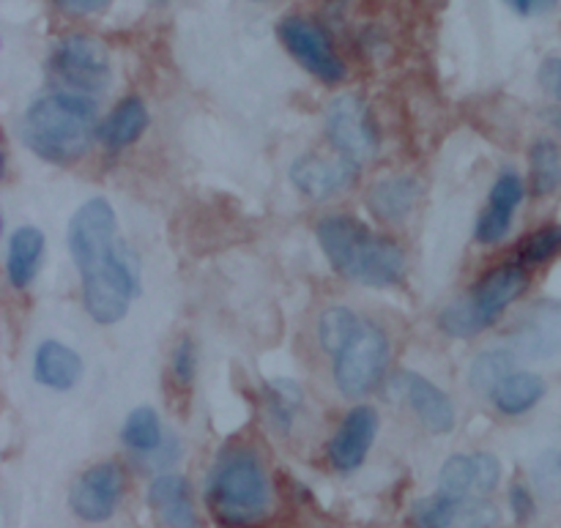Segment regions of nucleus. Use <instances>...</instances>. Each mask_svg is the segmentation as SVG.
Segmentation results:
<instances>
[{
    "label": "nucleus",
    "instance_id": "obj_10",
    "mask_svg": "<svg viewBox=\"0 0 561 528\" xmlns=\"http://www.w3.org/2000/svg\"><path fill=\"white\" fill-rule=\"evenodd\" d=\"M414 528H493L499 524V509L482 496H458L438 493L422 498L411 513Z\"/></svg>",
    "mask_w": 561,
    "mask_h": 528
},
{
    "label": "nucleus",
    "instance_id": "obj_13",
    "mask_svg": "<svg viewBox=\"0 0 561 528\" xmlns=\"http://www.w3.org/2000/svg\"><path fill=\"white\" fill-rule=\"evenodd\" d=\"M378 433V414L370 405H359L351 411L337 427L334 438L329 441V460L337 471H356L365 463L367 452H370L373 441Z\"/></svg>",
    "mask_w": 561,
    "mask_h": 528
},
{
    "label": "nucleus",
    "instance_id": "obj_23",
    "mask_svg": "<svg viewBox=\"0 0 561 528\" xmlns=\"http://www.w3.org/2000/svg\"><path fill=\"white\" fill-rule=\"evenodd\" d=\"M416 195H420V186L414 179H405V175L403 179H383L370 190V211L387 222H394L414 208Z\"/></svg>",
    "mask_w": 561,
    "mask_h": 528
},
{
    "label": "nucleus",
    "instance_id": "obj_26",
    "mask_svg": "<svg viewBox=\"0 0 561 528\" xmlns=\"http://www.w3.org/2000/svg\"><path fill=\"white\" fill-rule=\"evenodd\" d=\"M561 186V151L553 140H540L531 148V190L535 195H553Z\"/></svg>",
    "mask_w": 561,
    "mask_h": 528
},
{
    "label": "nucleus",
    "instance_id": "obj_33",
    "mask_svg": "<svg viewBox=\"0 0 561 528\" xmlns=\"http://www.w3.org/2000/svg\"><path fill=\"white\" fill-rule=\"evenodd\" d=\"M504 3H507L515 14L535 16V14H542V11H551L559 0H504Z\"/></svg>",
    "mask_w": 561,
    "mask_h": 528
},
{
    "label": "nucleus",
    "instance_id": "obj_7",
    "mask_svg": "<svg viewBox=\"0 0 561 528\" xmlns=\"http://www.w3.org/2000/svg\"><path fill=\"white\" fill-rule=\"evenodd\" d=\"M49 77L64 93H102L113 77L107 49L91 36L64 38L49 58Z\"/></svg>",
    "mask_w": 561,
    "mask_h": 528
},
{
    "label": "nucleus",
    "instance_id": "obj_20",
    "mask_svg": "<svg viewBox=\"0 0 561 528\" xmlns=\"http://www.w3.org/2000/svg\"><path fill=\"white\" fill-rule=\"evenodd\" d=\"M44 257V233L38 228L14 230L9 241V257H5V272L9 283L16 290H25L36 279L38 266Z\"/></svg>",
    "mask_w": 561,
    "mask_h": 528
},
{
    "label": "nucleus",
    "instance_id": "obj_34",
    "mask_svg": "<svg viewBox=\"0 0 561 528\" xmlns=\"http://www.w3.org/2000/svg\"><path fill=\"white\" fill-rule=\"evenodd\" d=\"M510 502H513V509H515V518L518 520H526L531 515V496L529 491H526L524 485H515L513 491H510Z\"/></svg>",
    "mask_w": 561,
    "mask_h": 528
},
{
    "label": "nucleus",
    "instance_id": "obj_3",
    "mask_svg": "<svg viewBox=\"0 0 561 528\" xmlns=\"http://www.w3.org/2000/svg\"><path fill=\"white\" fill-rule=\"evenodd\" d=\"M22 142L47 162H77L96 135V107L88 96L49 93L25 110L20 124Z\"/></svg>",
    "mask_w": 561,
    "mask_h": 528
},
{
    "label": "nucleus",
    "instance_id": "obj_19",
    "mask_svg": "<svg viewBox=\"0 0 561 528\" xmlns=\"http://www.w3.org/2000/svg\"><path fill=\"white\" fill-rule=\"evenodd\" d=\"M33 376L42 387L66 389L75 387L82 376V359L77 356V351H71L69 345L58 343V340H44L36 348V359H33Z\"/></svg>",
    "mask_w": 561,
    "mask_h": 528
},
{
    "label": "nucleus",
    "instance_id": "obj_35",
    "mask_svg": "<svg viewBox=\"0 0 561 528\" xmlns=\"http://www.w3.org/2000/svg\"><path fill=\"white\" fill-rule=\"evenodd\" d=\"M151 3H157V5H164V3H168V0H151Z\"/></svg>",
    "mask_w": 561,
    "mask_h": 528
},
{
    "label": "nucleus",
    "instance_id": "obj_32",
    "mask_svg": "<svg viewBox=\"0 0 561 528\" xmlns=\"http://www.w3.org/2000/svg\"><path fill=\"white\" fill-rule=\"evenodd\" d=\"M60 11L66 14H77V16H85V14H96V11L107 9L110 0H53Z\"/></svg>",
    "mask_w": 561,
    "mask_h": 528
},
{
    "label": "nucleus",
    "instance_id": "obj_15",
    "mask_svg": "<svg viewBox=\"0 0 561 528\" xmlns=\"http://www.w3.org/2000/svg\"><path fill=\"white\" fill-rule=\"evenodd\" d=\"M515 351L529 359L561 354V301H542L515 329Z\"/></svg>",
    "mask_w": 561,
    "mask_h": 528
},
{
    "label": "nucleus",
    "instance_id": "obj_16",
    "mask_svg": "<svg viewBox=\"0 0 561 528\" xmlns=\"http://www.w3.org/2000/svg\"><path fill=\"white\" fill-rule=\"evenodd\" d=\"M524 200V181L518 173L507 170L493 184L488 208L477 219V241L482 244H499L513 228V217Z\"/></svg>",
    "mask_w": 561,
    "mask_h": 528
},
{
    "label": "nucleus",
    "instance_id": "obj_17",
    "mask_svg": "<svg viewBox=\"0 0 561 528\" xmlns=\"http://www.w3.org/2000/svg\"><path fill=\"white\" fill-rule=\"evenodd\" d=\"M400 389H403L405 400L420 416L422 425L433 433H449L455 427V405L444 389L431 383L427 378L405 372L400 376Z\"/></svg>",
    "mask_w": 561,
    "mask_h": 528
},
{
    "label": "nucleus",
    "instance_id": "obj_18",
    "mask_svg": "<svg viewBox=\"0 0 561 528\" xmlns=\"http://www.w3.org/2000/svg\"><path fill=\"white\" fill-rule=\"evenodd\" d=\"M148 502H151V507L157 509L168 528H201L184 477H157L151 482V491H148Z\"/></svg>",
    "mask_w": 561,
    "mask_h": 528
},
{
    "label": "nucleus",
    "instance_id": "obj_25",
    "mask_svg": "<svg viewBox=\"0 0 561 528\" xmlns=\"http://www.w3.org/2000/svg\"><path fill=\"white\" fill-rule=\"evenodd\" d=\"M121 438L129 449L140 455H151L162 447V422H159V414L148 405L142 409H135L124 422V431H121Z\"/></svg>",
    "mask_w": 561,
    "mask_h": 528
},
{
    "label": "nucleus",
    "instance_id": "obj_8",
    "mask_svg": "<svg viewBox=\"0 0 561 528\" xmlns=\"http://www.w3.org/2000/svg\"><path fill=\"white\" fill-rule=\"evenodd\" d=\"M327 135L334 151L359 164L378 151V131L370 107L356 93H343L329 102Z\"/></svg>",
    "mask_w": 561,
    "mask_h": 528
},
{
    "label": "nucleus",
    "instance_id": "obj_6",
    "mask_svg": "<svg viewBox=\"0 0 561 528\" xmlns=\"http://www.w3.org/2000/svg\"><path fill=\"white\" fill-rule=\"evenodd\" d=\"M334 383L351 400H359L378 387L389 365V340L376 323L362 321L351 337L332 354Z\"/></svg>",
    "mask_w": 561,
    "mask_h": 528
},
{
    "label": "nucleus",
    "instance_id": "obj_14",
    "mask_svg": "<svg viewBox=\"0 0 561 528\" xmlns=\"http://www.w3.org/2000/svg\"><path fill=\"white\" fill-rule=\"evenodd\" d=\"M499 480H502V466L488 452L455 455L438 474L442 491L458 493V496H482V493L496 491Z\"/></svg>",
    "mask_w": 561,
    "mask_h": 528
},
{
    "label": "nucleus",
    "instance_id": "obj_27",
    "mask_svg": "<svg viewBox=\"0 0 561 528\" xmlns=\"http://www.w3.org/2000/svg\"><path fill=\"white\" fill-rule=\"evenodd\" d=\"M359 323L362 318L354 310H348V307H329L321 315V321H318V343H321L323 354L332 356Z\"/></svg>",
    "mask_w": 561,
    "mask_h": 528
},
{
    "label": "nucleus",
    "instance_id": "obj_11",
    "mask_svg": "<svg viewBox=\"0 0 561 528\" xmlns=\"http://www.w3.org/2000/svg\"><path fill=\"white\" fill-rule=\"evenodd\" d=\"M121 496H124V474H121L118 466L99 463L71 485L69 504L80 520L104 524L115 515Z\"/></svg>",
    "mask_w": 561,
    "mask_h": 528
},
{
    "label": "nucleus",
    "instance_id": "obj_22",
    "mask_svg": "<svg viewBox=\"0 0 561 528\" xmlns=\"http://www.w3.org/2000/svg\"><path fill=\"white\" fill-rule=\"evenodd\" d=\"M546 394V383L535 372H520L513 370L496 389H493L491 400L502 414L507 416H520L526 411L535 409L537 403Z\"/></svg>",
    "mask_w": 561,
    "mask_h": 528
},
{
    "label": "nucleus",
    "instance_id": "obj_24",
    "mask_svg": "<svg viewBox=\"0 0 561 528\" xmlns=\"http://www.w3.org/2000/svg\"><path fill=\"white\" fill-rule=\"evenodd\" d=\"M515 370V354L504 348H491L482 351L474 361H471L469 370V383L477 394H485L491 398L493 389Z\"/></svg>",
    "mask_w": 561,
    "mask_h": 528
},
{
    "label": "nucleus",
    "instance_id": "obj_21",
    "mask_svg": "<svg viewBox=\"0 0 561 528\" xmlns=\"http://www.w3.org/2000/svg\"><path fill=\"white\" fill-rule=\"evenodd\" d=\"M148 129V107L142 99L129 96L118 104V107L110 113V118L104 120L102 129H99V140L107 148L118 151V148L131 146V142L140 140L142 131Z\"/></svg>",
    "mask_w": 561,
    "mask_h": 528
},
{
    "label": "nucleus",
    "instance_id": "obj_1",
    "mask_svg": "<svg viewBox=\"0 0 561 528\" xmlns=\"http://www.w3.org/2000/svg\"><path fill=\"white\" fill-rule=\"evenodd\" d=\"M69 252L82 283V301L96 323H118L140 294V263L118 239V217L104 197L82 203L69 222Z\"/></svg>",
    "mask_w": 561,
    "mask_h": 528
},
{
    "label": "nucleus",
    "instance_id": "obj_5",
    "mask_svg": "<svg viewBox=\"0 0 561 528\" xmlns=\"http://www.w3.org/2000/svg\"><path fill=\"white\" fill-rule=\"evenodd\" d=\"M526 285H529V277H526V266H520V263L493 268L474 285V290L466 299L455 301L442 312L438 326L449 337H477L482 329L493 326L496 318L524 296Z\"/></svg>",
    "mask_w": 561,
    "mask_h": 528
},
{
    "label": "nucleus",
    "instance_id": "obj_28",
    "mask_svg": "<svg viewBox=\"0 0 561 528\" xmlns=\"http://www.w3.org/2000/svg\"><path fill=\"white\" fill-rule=\"evenodd\" d=\"M561 252V225H546L520 244V266H540Z\"/></svg>",
    "mask_w": 561,
    "mask_h": 528
},
{
    "label": "nucleus",
    "instance_id": "obj_4",
    "mask_svg": "<svg viewBox=\"0 0 561 528\" xmlns=\"http://www.w3.org/2000/svg\"><path fill=\"white\" fill-rule=\"evenodd\" d=\"M206 504L225 528L257 524L272 504V487L257 455L228 449L208 477Z\"/></svg>",
    "mask_w": 561,
    "mask_h": 528
},
{
    "label": "nucleus",
    "instance_id": "obj_2",
    "mask_svg": "<svg viewBox=\"0 0 561 528\" xmlns=\"http://www.w3.org/2000/svg\"><path fill=\"white\" fill-rule=\"evenodd\" d=\"M323 255L340 277L351 283L389 288L405 274V255L392 239L373 233L367 225L351 217H327L318 225Z\"/></svg>",
    "mask_w": 561,
    "mask_h": 528
},
{
    "label": "nucleus",
    "instance_id": "obj_29",
    "mask_svg": "<svg viewBox=\"0 0 561 528\" xmlns=\"http://www.w3.org/2000/svg\"><path fill=\"white\" fill-rule=\"evenodd\" d=\"M301 405V389L290 381H272L268 383V409L279 425L288 427L294 414Z\"/></svg>",
    "mask_w": 561,
    "mask_h": 528
},
{
    "label": "nucleus",
    "instance_id": "obj_12",
    "mask_svg": "<svg viewBox=\"0 0 561 528\" xmlns=\"http://www.w3.org/2000/svg\"><path fill=\"white\" fill-rule=\"evenodd\" d=\"M356 175H359V162L343 157H301L296 159L290 168V181L301 195L312 197V200H329V197L340 195L348 186H354Z\"/></svg>",
    "mask_w": 561,
    "mask_h": 528
},
{
    "label": "nucleus",
    "instance_id": "obj_9",
    "mask_svg": "<svg viewBox=\"0 0 561 528\" xmlns=\"http://www.w3.org/2000/svg\"><path fill=\"white\" fill-rule=\"evenodd\" d=\"M279 42L285 44L290 55L310 71L318 80L329 82H343L348 77L343 58L334 53L332 42L327 38V33L318 25H312L310 20H301V16H288L277 25Z\"/></svg>",
    "mask_w": 561,
    "mask_h": 528
},
{
    "label": "nucleus",
    "instance_id": "obj_30",
    "mask_svg": "<svg viewBox=\"0 0 561 528\" xmlns=\"http://www.w3.org/2000/svg\"><path fill=\"white\" fill-rule=\"evenodd\" d=\"M195 367H197L195 345H192V340H181V343L175 345V351H173V376H175V381H179L181 387H190L192 378H195Z\"/></svg>",
    "mask_w": 561,
    "mask_h": 528
},
{
    "label": "nucleus",
    "instance_id": "obj_31",
    "mask_svg": "<svg viewBox=\"0 0 561 528\" xmlns=\"http://www.w3.org/2000/svg\"><path fill=\"white\" fill-rule=\"evenodd\" d=\"M540 85L561 102V58H548L540 69Z\"/></svg>",
    "mask_w": 561,
    "mask_h": 528
}]
</instances>
